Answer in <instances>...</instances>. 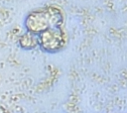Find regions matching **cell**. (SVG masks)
Masks as SVG:
<instances>
[{
    "instance_id": "cell-1",
    "label": "cell",
    "mask_w": 127,
    "mask_h": 113,
    "mask_svg": "<svg viewBox=\"0 0 127 113\" xmlns=\"http://www.w3.org/2000/svg\"><path fill=\"white\" fill-rule=\"evenodd\" d=\"M65 43L66 38L62 27L49 28L39 34V47L45 53H59L64 49Z\"/></svg>"
},
{
    "instance_id": "cell-2",
    "label": "cell",
    "mask_w": 127,
    "mask_h": 113,
    "mask_svg": "<svg viewBox=\"0 0 127 113\" xmlns=\"http://www.w3.org/2000/svg\"><path fill=\"white\" fill-rule=\"evenodd\" d=\"M26 31L39 35L45 30L52 28V19L49 6L35 9L27 14L24 20Z\"/></svg>"
},
{
    "instance_id": "cell-3",
    "label": "cell",
    "mask_w": 127,
    "mask_h": 113,
    "mask_svg": "<svg viewBox=\"0 0 127 113\" xmlns=\"http://www.w3.org/2000/svg\"><path fill=\"white\" fill-rule=\"evenodd\" d=\"M18 45L22 50L31 51L39 47V35L26 31L18 39Z\"/></svg>"
}]
</instances>
